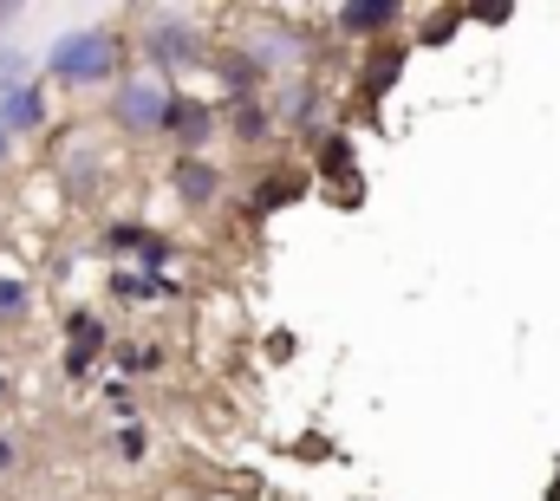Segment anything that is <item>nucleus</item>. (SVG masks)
I'll return each instance as SVG.
<instances>
[{
    "mask_svg": "<svg viewBox=\"0 0 560 501\" xmlns=\"http://www.w3.org/2000/svg\"><path fill=\"white\" fill-rule=\"evenodd\" d=\"M112 59H118V46H112L105 33H72V39H59V46H52V72H59V79H72V85L105 79V72H112Z\"/></svg>",
    "mask_w": 560,
    "mask_h": 501,
    "instance_id": "obj_1",
    "label": "nucleus"
},
{
    "mask_svg": "<svg viewBox=\"0 0 560 501\" xmlns=\"http://www.w3.org/2000/svg\"><path fill=\"white\" fill-rule=\"evenodd\" d=\"M163 85H150V79H125V92H118V125L131 130H156L163 125Z\"/></svg>",
    "mask_w": 560,
    "mask_h": 501,
    "instance_id": "obj_2",
    "label": "nucleus"
},
{
    "mask_svg": "<svg viewBox=\"0 0 560 501\" xmlns=\"http://www.w3.org/2000/svg\"><path fill=\"white\" fill-rule=\"evenodd\" d=\"M39 118H46V105H39V92H33V85L0 92V130H33Z\"/></svg>",
    "mask_w": 560,
    "mask_h": 501,
    "instance_id": "obj_3",
    "label": "nucleus"
},
{
    "mask_svg": "<svg viewBox=\"0 0 560 501\" xmlns=\"http://www.w3.org/2000/svg\"><path fill=\"white\" fill-rule=\"evenodd\" d=\"M163 125H170L183 143H189V150H196V143L209 137V112H202L196 98H170V105H163Z\"/></svg>",
    "mask_w": 560,
    "mask_h": 501,
    "instance_id": "obj_4",
    "label": "nucleus"
},
{
    "mask_svg": "<svg viewBox=\"0 0 560 501\" xmlns=\"http://www.w3.org/2000/svg\"><path fill=\"white\" fill-rule=\"evenodd\" d=\"M150 53H156V66H189V59H196V39H189V33H170V26H156Z\"/></svg>",
    "mask_w": 560,
    "mask_h": 501,
    "instance_id": "obj_5",
    "label": "nucleus"
},
{
    "mask_svg": "<svg viewBox=\"0 0 560 501\" xmlns=\"http://www.w3.org/2000/svg\"><path fill=\"white\" fill-rule=\"evenodd\" d=\"M392 13H398V7H378V0H372V7H339V26L372 33V26H392Z\"/></svg>",
    "mask_w": 560,
    "mask_h": 501,
    "instance_id": "obj_6",
    "label": "nucleus"
},
{
    "mask_svg": "<svg viewBox=\"0 0 560 501\" xmlns=\"http://www.w3.org/2000/svg\"><path fill=\"white\" fill-rule=\"evenodd\" d=\"M176 189H183L189 202H209V196H215V170H202V163H183V170H176Z\"/></svg>",
    "mask_w": 560,
    "mask_h": 501,
    "instance_id": "obj_7",
    "label": "nucleus"
},
{
    "mask_svg": "<svg viewBox=\"0 0 560 501\" xmlns=\"http://www.w3.org/2000/svg\"><path fill=\"white\" fill-rule=\"evenodd\" d=\"M20 313H26V287L0 280V319H20Z\"/></svg>",
    "mask_w": 560,
    "mask_h": 501,
    "instance_id": "obj_8",
    "label": "nucleus"
},
{
    "mask_svg": "<svg viewBox=\"0 0 560 501\" xmlns=\"http://www.w3.org/2000/svg\"><path fill=\"white\" fill-rule=\"evenodd\" d=\"M7 463H13V443H7V436H0V469H7Z\"/></svg>",
    "mask_w": 560,
    "mask_h": 501,
    "instance_id": "obj_9",
    "label": "nucleus"
},
{
    "mask_svg": "<svg viewBox=\"0 0 560 501\" xmlns=\"http://www.w3.org/2000/svg\"><path fill=\"white\" fill-rule=\"evenodd\" d=\"M0 163H7V130H0Z\"/></svg>",
    "mask_w": 560,
    "mask_h": 501,
    "instance_id": "obj_10",
    "label": "nucleus"
}]
</instances>
